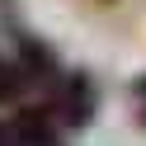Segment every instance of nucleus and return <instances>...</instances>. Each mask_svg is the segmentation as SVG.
Wrapping results in <instances>:
<instances>
[{
  "label": "nucleus",
  "mask_w": 146,
  "mask_h": 146,
  "mask_svg": "<svg viewBox=\"0 0 146 146\" xmlns=\"http://www.w3.org/2000/svg\"><path fill=\"white\" fill-rule=\"evenodd\" d=\"M94 80L85 76V71H71V76L57 80V90H52V104H47V118L57 127H85L90 118H94Z\"/></svg>",
  "instance_id": "f257e3e1"
},
{
  "label": "nucleus",
  "mask_w": 146,
  "mask_h": 146,
  "mask_svg": "<svg viewBox=\"0 0 146 146\" xmlns=\"http://www.w3.org/2000/svg\"><path fill=\"white\" fill-rule=\"evenodd\" d=\"M24 85H29L24 66H14V61H5V57H0V104H14V99L24 94Z\"/></svg>",
  "instance_id": "f03ea898"
},
{
  "label": "nucleus",
  "mask_w": 146,
  "mask_h": 146,
  "mask_svg": "<svg viewBox=\"0 0 146 146\" xmlns=\"http://www.w3.org/2000/svg\"><path fill=\"white\" fill-rule=\"evenodd\" d=\"M132 94H137V99H141V104H146V76H137V85H132Z\"/></svg>",
  "instance_id": "7ed1b4c3"
},
{
  "label": "nucleus",
  "mask_w": 146,
  "mask_h": 146,
  "mask_svg": "<svg viewBox=\"0 0 146 146\" xmlns=\"http://www.w3.org/2000/svg\"><path fill=\"white\" fill-rule=\"evenodd\" d=\"M0 146H10V137H5V127H0Z\"/></svg>",
  "instance_id": "20e7f679"
}]
</instances>
